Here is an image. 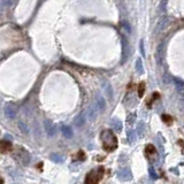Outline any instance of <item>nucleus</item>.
I'll use <instances>...</instances> for the list:
<instances>
[{
  "label": "nucleus",
  "mask_w": 184,
  "mask_h": 184,
  "mask_svg": "<svg viewBox=\"0 0 184 184\" xmlns=\"http://www.w3.org/2000/svg\"><path fill=\"white\" fill-rule=\"evenodd\" d=\"M100 138H101L102 147L107 152L114 151L118 147V138L112 130H104L100 135Z\"/></svg>",
  "instance_id": "1"
},
{
  "label": "nucleus",
  "mask_w": 184,
  "mask_h": 184,
  "mask_svg": "<svg viewBox=\"0 0 184 184\" xmlns=\"http://www.w3.org/2000/svg\"><path fill=\"white\" fill-rule=\"evenodd\" d=\"M102 176H104V168L98 167L96 170H91L86 175L84 184H99V181L102 178Z\"/></svg>",
  "instance_id": "2"
},
{
  "label": "nucleus",
  "mask_w": 184,
  "mask_h": 184,
  "mask_svg": "<svg viewBox=\"0 0 184 184\" xmlns=\"http://www.w3.org/2000/svg\"><path fill=\"white\" fill-rule=\"evenodd\" d=\"M5 113H6V116L9 118V119H14L16 116L17 113V106L14 104V102H9L6 105L5 107Z\"/></svg>",
  "instance_id": "3"
},
{
  "label": "nucleus",
  "mask_w": 184,
  "mask_h": 184,
  "mask_svg": "<svg viewBox=\"0 0 184 184\" xmlns=\"http://www.w3.org/2000/svg\"><path fill=\"white\" fill-rule=\"evenodd\" d=\"M12 148L13 146L11 142L6 140V139L0 140V152H1V153H8L9 151H12Z\"/></svg>",
  "instance_id": "4"
},
{
  "label": "nucleus",
  "mask_w": 184,
  "mask_h": 184,
  "mask_svg": "<svg viewBox=\"0 0 184 184\" xmlns=\"http://www.w3.org/2000/svg\"><path fill=\"white\" fill-rule=\"evenodd\" d=\"M119 176H120V178H122V180H124V181L130 180L131 173L128 168H123V169H121V170L119 172Z\"/></svg>",
  "instance_id": "5"
},
{
  "label": "nucleus",
  "mask_w": 184,
  "mask_h": 184,
  "mask_svg": "<svg viewBox=\"0 0 184 184\" xmlns=\"http://www.w3.org/2000/svg\"><path fill=\"white\" fill-rule=\"evenodd\" d=\"M112 127H113V129H114L115 131H121L122 130V123L120 122L119 120H112Z\"/></svg>",
  "instance_id": "6"
},
{
  "label": "nucleus",
  "mask_w": 184,
  "mask_h": 184,
  "mask_svg": "<svg viewBox=\"0 0 184 184\" xmlns=\"http://www.w3.org/2000/svg\"><path fill=\"white\" fill-rule=\"evenodd\" d=\"M45 128L49 135H53L54 131H55V128H54L53 123L51 122V121H45Z\"/></svg>",
  "instance_id": "7"
},
{
  "label": "nucleus",
  "mask_w": 184,
  "mask_h": 184,
  "mask_svg": "<svg viewBox=\"0 0 184 184\" xmlns=\"http://www.w3.org/2000/svg\"><path fill=\"white\" fill-rule=\"evenodd\" d=\"M62 134L67 137V138H71L73 137V131L70 127H63L62 128Z\"/></svg>",
  "instance_id": "8"
},
{
  "label": "nucleus",
  "mask_w": 184,
  "mask_h": 184,
  "mask_svg": "<svg viewBox=\"0 0 184 184\" xmlns=\"http://www.w3.org/2000/svg\"><path fill=\"white\" fill-rule=\"evenodd\" d=\"M83 123H84V116H83V114H79L77 118L75 119V126H76V127H81Z\"/></svg>",
  "instance_id": "9"
},
{
  "label": "nucleus",
  "mask_w": 184,
  "mask_h": 184,
  "mask_svg": "<svg viewBox=\"0 0 184 184\" xmlns=\"http://www.w3.org/2000/svg\"><path fill=\"white\" fill-rule=\"evenodd\" d=\"M136 69H137V71L140 74H143V63H142V60L140 59H138L137 61H136Z\"/></svg>",
  "instance_id": "10"
},
{
  "label": "nucleus",
  "mask_w": 184,
  "mask_h": 184,
  "mask_svg": "<svg viewBox=\"0 0 184 184\" xmlns=\"http://www.w3.org/2000/svg\"><path fill=\"white\" fill-rule=\"evenodd\" d=\"M144 92H145V85H144V83H140L138 86V96L140 98L144 96Z\"/></svg>",
  "instance_id": "11"
},
{
  "label": "nucleus",
  "mask_w": 184,
  "mask_h": 184,
  "mask_svg": "<svg viewBox=\"0 0 184 184\" xmlns=\"http://www.w3.org/2000/svg\"><path fill=\"white\" fill-rule=\"evenodd\" d=\"M161 119H162V121L166 123H172L173 122V118L170 116V115H166L164 114L162 116H161Z\"/></svg>",
  "instance_id": "12"
},
{
  "label": "nucleus",
  "mask_w": 184,
  "mask_h": 184,
  "mask_svg": "<svg viewBox=\"0 0 184 184\" xmlns=\"http://www.w3.org/2000/svg\"><path fill=\"white\" fill-rule=\"evenodd\" d=\"M97 106H98V109H99V110H102L104 108H105V101H104V99H102V98H99L98 104H97Z\"/></svg>",
  "instance_id": "13"
},
{
  "label": "nucleus",
  "mask_w": 184,
  "mask_h": 184,
  "mask_svg": "<svg viewBox=\"0 0 184 184\" xmlns=\"http://www.w3.org/2000/svg\"><path fill=\"white\" fill-rule=\"evenodd\" d=\"M51 159L53 160V161H55V162H62V158L60 156H58V154H51Z\"/></svg>",
  "instance_id": "14"
},
{
  "label": "nucleus",
  "mask_w": 184,
  "mask_h": 184,
  "mask_svg": "<svg viewBox=\"0 0 184 184\" xmlns=\"http://www.w3.org/2000/svg\"><path fill=\"white\" fill-rule=\"evenodd\" d=\"M148 174H150V176H151V178H153V180H156V177H158V175L156 174V172H154V169L152 167L148 168Z\"/></svg>",
  "instance_id": "15"
},
{
  "label": "nucleus",
  "mask_w": 184,
  "mask_h": 184,
  "mask_svg": "<svg viewBox=\"0 0 184 184\" xmlns=\"http://www.w3.org/2000/svg\"><path fill=\"white\" fill-rule=\"evenodd\" d=\"M146 152L147 153H156V147L150 144V145L146 146Z\"/></svg>",
  "instance_id": "16"
},
{
  "label": "nucleus",
  "mask_w": 184,
  "mask_h": 184,
  "mask_svg": "<svg viewBox=\"0 0 184 184\" xmlns=\"http://www.w3.org/2000/svg\"><path fill=\"white\" fill-rule=\"evenodd\" d=\"M78 159L79 160H85V154H84V152L83 151H79L78 152Z\"/></svg>",
  "instance_id": "17"
},
{
  "label": "nucleus",
  "mask_w": 184,
  "mask_h": 184,
  "mask_svg": "<svg viewBox=\"0 0 184 184\" xmlns=\"http://www.w3.org/2000/svg\"><path fill=\"white\" fill-rule=\"evenodd\" d=\"M129 139H130L131 142H134V140H135V134H134V131L129 132Z\"/></svg>",
  "instance_id": "18"
},
{
  "label": "nucleus",
  "mask_w": 184,
  "mask_h": 184,
  "mask_svg": "<svg viewBox=\"0 0 184 184\" xmlns=\"http://www.w3.org/2000/svg\"><path fill=\"white\" fill-rule=\"evenodd\" d=\"M0 184H4V180H2L1 177H0Z\"/></svg>",
  "instance_id": "19"
}]
</instances>
